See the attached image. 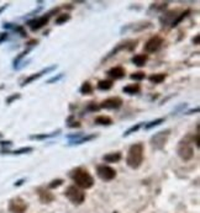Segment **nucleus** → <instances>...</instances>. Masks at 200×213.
<instances>
[{
  "label": "nucleus",
  "mask_w": 200,
  "mask_h": 213,
  "mask_svg": "<svg viewBox=\"0 0 200 213\" xmlns=\"http://www.w3.org/2000/svg\"><path fill=\"white\" fill-rule=\"evenodd\" d=\"M145 147L142 143H135L130 147L129 153L126 156V164L131 169H139L143 161Z\"/></svg>",
  "instance_id": "1"
},
{
  "label": "nucleus",
  "mask_w": 200,
  "mask_h": 213,
  "mask_svg": "<svg viewBox=\"0 0 200 213\" xmlns=\"http://www.w3.org/2000/svg\"><path fill=\"white\" fill-rule=\"evenodd\" d=\"M71 177L76 182V186L79 189L87 190V189L93 187V185H94L93 176L88 173L87 169H83V168H76L74 170H72Z\"/></svg>",
  "instance_id": "2"
},
{
  "label": "nucleus",
  "mask_w": 200,
  "mask_h": 213,
  "mask_svg": "<svg viewBox=\"0 0 200 213\" xmlns=\"http://www.w3.org/2000/svg\"><path fill=\"white\" fill-rule=\"evenodd\" d=\"M66 197L72 202V203H74V205H82L83 202H84V200H85V194L83 192V190L79 189V187H77L76 185H71V186H68L67 187V190H66Z\"/></svg>",
  "instance_id": "3"
},
{
  "label": "nucleus",
  "mask_w": 200,
  "mask_h": 213,
  "mask_svg": "<svg viewBox=\"0 0 200 213\" xmlns=\"http://www.w3.org/2000/svg\"><path fill=\"white\" fill-rule=\"evenodd\" d=\"M169 133H171V129H166V131H161L158 133L153 134L151 137V147L153 149H157V150H161L164 148L167 140H168V137H169Z\"/></svg>",
  "instance_id": "4"
},
{
  "label": "nucleus",
  "mask_w": 200,
  "mask_h": 213,
  "mask_svg": "<svg viewBox=\"0 0 200 213\" xmlns=\"http://www.w3.org/2000/svg\"><path fill=\"white\" fill-rule=\"evenodd\" d=\"M97 174L103 181H111L116 177V170L109 165L101 164V165H98L97 168Z\"/></svg>",
  "instance_id": "5"
},
{
  "label": "nucleus",
  "mask_w": 200,
  "mask_h": 213,
  "mask_svg": "<svg viewBox=\"0 0 200 213\" xmlns=\"http://www.w3.org/2000/svg\"><path fill=\"white\" fill-rule=\"evenodd\" d=\"M177 152H178V155L183 160H185V161L190 160L194 156V149H193L192 144L189 142H187V140H182L180 142Z\"/></svg>",
  "instance_id": "6"
},
{
  "label": "nucleus",
  "mask_w": 200,
  "mask_h": 213,
  "mask_svg": "<svg viewBox=\"0 0 200 213\" xmlns=\"http://www.w3.org/2000/svg\"><path fill=\"white\" fill-rule=\"evenodd\" d=\"M51 15H52V13L50 11L48 14H46V15H43V16H40V18L30 20V21L27 22V26H29L32 31H37V30H40V28H42L43 26H46V25L48 23Z\"/></svg>",
  "instance_id": "7"
},
{
  "label": "nucleus",
  "mask_w": 200,
  "mask_h": 213,
  "mask_svg": "<svg viewBox=\"0 0 200 213\" xmlns=\"http://www.w3.org/2000/svg\"><path fill=\"white\" fill-rule=\"evenodd\" d=\"M162 44H163V38L161 36H153L146 42L143 48H145V52L147 53H155L162 47Z\"/></svg>",
  "instance_id": "8"
},
{
  "label": "nucleus",
  "mask_w": 200,
  "mask_h": 213,
  "mask_svg": "<svg viewBox=\"0 0 200 213\" xmlns=\"http://www.w3.org/2000/svg\"><path fill=\"white\" fill-rule=\"evenodd\" d=\"M27 210V205L26 202L20 198V197H15L13 200H10L9 202V211L11 213H24Z\"/></svg>",
  "instance_id": "9"
},
{
  "label": "nucleus",
  "mask_w": 200,
  "mask_h": 213,
  "mask_svg": "<svg viewBox=\"0 0 200 213\" xmlns=\"http://www.w3.org/2000/svg\"><path fill=\"white\" fill-rule=\"evenodd\" d=\"M122 99L115 96V97H109L106 100H104L100 104V109H105V110H119L122 106Z\"/></svg>",
  "instance_id": "10"
},
{
  "label": "nucleus",
  "mask_w": 200,
  "mask_h": 213,
  "mask_svg": "<svg viewBox=\"0 0 200 213\" xmlns=\"http://www.w3.org/2000/svg\"><path fill=\"white\" fill-rule=\"evenodd\" d=\"M56 68H57V65H56V64H53V65H51V67H48V68H45V69H42L41 72L36 73V74H32V75H30V77L26 78V79L22 81L21 86H25V85H27V84H30V83H32V81H35V80H37V79H40V78L43 77L45 74H47V73H51L52 70H55Z\"/></svg>",
  "instance_id": "11"
},
{
  "label": "nucleus",
  "mask_w": 200,
  "mask_h": 213,
  "mask_svg": "<svg viewBox=\"0 0 200 213\" xmlns=\"http://www.w3.org/2000/svg\"><path fill=\"white\" fill-rule=\"evenodd\" d=\"M125 74H126V70H125V68H122V67H113L111 69H109L108 70V75L111 78V79H115V80H120L122 78L125 77Z\"/></svg>",
  "instance_id": "12"
},
{
  "label": "nucleus",
  "mask_w": 200,
  "mask_h": 213,
  "mask_svg": "<svg viewBox=\"0 0 200 213\" xmlns=\"http://www.w3.org/2000/svg\"><path fill=\"white\" fill-rule=\"evenodd\" d=\"M39 192V197H40L41 202L42 203H48V202H52L55 200V196L52 192H50L48 190H45V189H39L37 190Z\"/></svg>",
  "instance_id": "13"
},
{
  "label": "nucleus",
  "mask_w": 200,
  "mask_h": 213,
  "mask_svg": "<svg viewBox=\"0 0 200 213\" xmlns=\"http://www.w3.org/2000/svg\"><path fill=\"white\" fill-rule=\"evenodd\" d=\"M122 155L120 152H115V153H109V154H105L103 156V160L106 161V163H118L120 161Z\"/></svg>",
  "instance_id": "14"
},
{
  "label": "nucleus",
  "mask_w": 200,
  "mask_h": 213,
  "mask_svg": "<svg viewBox=\"0 0 200 213\" xmlns=\"http://www.w3.org/2000/svg\"><path fill=\"white\" fill-rule=\"evenodd\" d=\"M141 90V86L139 84H130V85H126L122 88V91L125 94H129V95H135V94H139Z\"/></svg>",
  "instance_id": "15"
},
{
  "label": "nucleus",
  "mask_w": 200,
  "mask_h": 213,
  "mask_svg": "<svg viewBox=\"0 0 200 213\" xmlns=\"http://www.w3.org/2000/svg\"><path fill=\"white\" fill-rule=\"evenodd\" d=\"M147 60H148V56L147 54H136V56H134L131 58V62L135 65H137V67H143L147 63Z\"/></svg>",
  "instance_id": "16"
},
{
  "label": "nucleus",
  "mask_w": 200,
  "mask_h": 213,
  "mask_svg": "<svg viewBox=\"0 0 200 213\" xmlns=\"http://www.w3.org/2000/svg\"><path fill=\"white\" fill-rule=\"evenodd\" d=\"M97 138V134H89V136H83L76 139V140H69V145H79V144H83V143H87V142H90L93 139Z\"/></svg>",
  "instance_id": "17"
},
{
  "label": "nucleus",
  "mask_w": 200,
  "mask_h": 213,
  "mask_svg": "<svg viewBox=\"0 0 200 213\" xmlns=\"http://www.w3.org/2000/svg\"><path fill=\"white\" fill-rule=\"evenodd\" d=\"M166 78H167V75H166L164 73H157V74L150 75V77H148V80H150L151 83H153V84H161V83H163V81L166 80Z\"/></svg>",
  "instance_id": "18"
},
{
  "label": "nucleus",
  "mask_w": 200,
  "mask_h": 213,
  "mask_svg": "<svg viewBox=\"0 0 200 213\" xmlns=\"http://www.w3.org/2000/svg\"><path fill=\"white\" fill-rule=\"evenodd\" d=\"M114 86L113 80H100L98 83V89L101 91H108Z\"/></svg>",
  "instance_id": "19"
},
{
  "label": "nucleus",
  "mask_w": 200,
  "mask_h": 213,
  "mask_svg": "<svg viewBox=\"0 0 200 213\" xmlns=\"http://www.w3.org/2000/svg\"><path fill=\"white\" fill-rule=\"evenodd\" d=\"M95 123L100 126H110L113 124V119L109 116H98L95 118Z\"/></svg>",
  "instance_id": "20"
},
{
  "label": "nucleus",
  "mask_w": 200,
  "mask_h": 213,
  "mask_svg": "<svg viewBox=\"0 0 200 213\" xmlns=\"http://www.w3.org/2000/svg\"><path fill=\"white\" fill-rule=\"evenodd\" d=\"M189 14H190V10H185V11H183L179 16H177V19H174L173 21H172V23H171V27H177L180 22H182L183 20H184L185 18H187V16H188V15H189Z\"/></svg>",
  "instance_id": "21"
},
{
  "label": "nucleus",
  "mask_w": 200,
  "mask_h": 213,
  "mask_svg": "<svg viewBox=\"0 0 200 213\" xmlns=\"http://www.w3.org/2000/svg\"><path fill=\"white\" fill-rule=\"evenodd\" d=\"M60 132L61 129L53 132V133H50V134H46V133H42V134H32V136H30V139H37V140H40V139H47V138H52V137L58 136Z\"/></svg>",
  "instance_id": "22"
},
{
  "label": "nucleus",
  "mask_w": 200,
  "mask_h": 213,
  "mask_svg": "<svg viewBox=\"0 0 200 213\" xmlns=\"http://www.w3.org/2000/svg\"><path fill=\"white\" fill-rule=\"evenodd\" d=\"M79 93L83 94V95H89V94H92V93H93V85H92L89 81L83 83V85L80 86L79 89Z\"/></svg>",
  "instance_id": "23"
},
{
  "label": "nucleus",
  "mask_w": 200,
  "mask_h": 213,
  "mask_svg": "<svg viewBox=\"0 0 200 213\" xmlns=\"http://www.w3.org/2000/svg\"><path fill=\"white\" fill-rule=\"evenodd\" d=\"M34 150L32 147H24L20 149H16V150H13V152H8L5 154H14V155H20V154H26V153H31Z\"/></svg>",
  "instance_id": "24"
},
{
  "label": "nucleus",
  "mask_w": 200,
  "mask_h": 213,
  "mask_svg": "<svg viewBox=\"0 0 200 213\" xmlns=\"http://www.w3.org/2000/svg\"><path fill=\"white\" fill-rule=\"evenodd\" d=\"M164 121H166V118H157V119L151 121V122H148L147 124H145V128H146V129H151V128H153V127H157V126L162 124Z\"/></svg>",
  "instance_id": "25"
},
{
  "label": "nucleus",
  "mask_w": 200,
  "mask_h": 213,
  "mask_svg": "<svg viewBox=\"0 0 200 213\" xmlns=\"http://www.w3.org/2000/svg\"><path fill=\"white\" fill-rule=\"evenodd\" d=\"M141 126H142V123H137V124H135V126L130 127L129 129H126V131L124 132L122 137H127V136H130L131 133H135V132H137V131H139V129L141 128Z\"/></svg>",
  "instance_id": "26"
},
{
  "label": "nucleus",
  "mask_w": 200,
  "mask_h": 213,
  "mask_svg": "<svg viewBox=\"0 0 200 213\" xmlns=\"http://www.w3.org/2000/svg\"><path fill=\"white\" fill-rule=\"evenodd\" d=\"M69 20H71V15L69 14H61V15H58V18L56 19V23L57 25H62V23H66Z\"/></svg>",
  "instance_id": "27"
},
{
  "label": "nucleus",
  "mask_w": 200,
  "mask_h": 213,
  "mask_svg": "<svg viewBox=\"0 0 200 213\" xmlns=\"http://www.w3.org/2000/svg\"><path fill=\"white\" fill-rule=\"evenodd\" d=\"M130 78H131L132 80H135V81H141V80H143V79L146 78V74H145V72H137V73L131 74Z\"/></svg>",
  "instance_id": "28"
},
{
  "label": "nucleus",
  "mask_w": 200,
  "mask_h": 213,
  "mask_svg": "<svg viewBox=\"0 0 200 213\" xmlns=\"http://www.w3.org/2000/svg\"><path fill=\"white\" fill-rule=\"evenodd\" d=\"M61 185H63V180H62V179H56V180H53V181L50 182L48 187H50V189H57V187H60Z\"/></svg>",
  "instance_id": "29"
},
{
  "label": "nucleus",
  "mask_w": 200,
  "mask_h": 213,
  "mask_svg": "<svg viewBox=\"0 0 200 213\" xmlns=\"http://www.w3.org/2000/svg\"><path fill=\"white\" fill-rule=\"evenodd\" d=\"M100 106L99 105H97L95 102H89L88 104V106H87V111H89V112H95V111H99Z\"/></svg>",
  "instance_id": "30"
},
{
  "label": "nucleus",
  "mask_w": 200,
  "mask_h": 213,
  "mask_svg": "<svg viewBox=\"0 0 200 213\" xmlns=\"http://www.w3.org/2000/svg\"><path fill=\"white\" fill-rule=\"evenodd\" d=\"M29 52H30V48H27L26 51H24V52H21L20 54H19V57H16V58H15V60H14V65L16 67V64H18V63L20 62L21 59L24 58V57H25V56H26V54L29 53Z\"/></svg>",
  "instance_id": "31"
},
{
  "label": "nucleus",
  "mask_w": 200,
  "mask_h": 213,
  "mask_svg": "<svg viewBox=\"0 0 200 213\" xmlns=\"http://www.w3.org/2000/svg\"><path fill=\"white\" fill-rule=\"evenodd\" d=\"M63 77H64V74H63V73H60L57 77H52L51 79H48V80H47V84H51V83H57V81H60V80Z\"/></svg>",
  "instance_id": "32"
},
{
  "label": "nucleus",
  "mask_w": 200,
  "mask_h": 213,
  "mask_svg": "<svg viewBox=\"0 0 200 213\" xmlns=\"http://www.w3.org/2000/svg\"><path fill=\"white\" fill-rule=\"evenodd\" d=\"M18 99H20V94H14V95H11V96H9L6 99V104H13Z\"/></svg>",
  "instance_id": "33"
},
{
  "label": "nucleus",
  "mask_w": 200,
  "mask_h": 213,
  "mask_svg": "<svg viewBox=\"0 0 200 213\" xmlns=\"http://www.w3.org/2000/svg\"><path fill=\"white\" fill-rule=\"evenodd\" d=\"M6 38H8V33H6V32H1V33H0V43H3L4 41H6Z\"/></svg>",
  "instance_id": "34"
},
{
  "label": "nucleus",
  "mask_w": 200,
  "mask_h": 213,
  "mask_svg": "<svg viewBox=\"0 0 200 213\" xmlns=\"http://www.w3.org/2000/svg\"><path fill=\"white\" fill-rule=\"evenodd\" d=\"M25 181H26V179H20V180H18V181L14 184V186H15V187H19V186H21Z\"/></svg>",
  "instance_id": "35"
},
{
  "label": "nucleus",
  "mask_w": 200,
  "mask_h": 213,
  "mask_svg": "<svg viewBox=\"0 0 200 213\" xmlns=\"http://www.w3.org/2000/svg\"><path fill=\"white\" fill-rule=\"evenodd\" d=\"M11 144H13V143H11L10 140H6V142H5V140H1V142H0V145H3V147H5V145H11Z\"/></svg>",
  "instance_id": "36"
},
{
  "label": "nucleus",
  "mask_w": 200,
  "mask_h": 213,
  "mask_svg": "<svg viewBox=\"0 0 200 213\" xmlns=\"http://www.w3.org/2000/svg\"><path fill=\"white\" fill-rule=\"evenodd\" d=\"M68 126L69 127H80V123L79 122H73V123H69Z\"/></svg>",
  "instance_id": "37"
},
{
  "label": "nucleus",
  "mask_w": 200,
  "mask_h": 213,
  "mask_svg": "<svg viewBox=\"0 0 200 213\" xmlns=\"http://www.w3.org/2000/svg\"><path fill=\"white\" fill-rule=\"evenodd\" d=\"M198 111H199V109L197 107V109H194V110H190V111H188V112H187V115H192L193 112H198Z\"/></svg>",
  "instance_id": "38"
},
{
  "label": "nucleus",
  "mask_w": 200,
  "mask_h": 213,
  "mask_svg": "<svg viewBox=\"0 0 200 213\" xmlns=\"http://www.w3.org/2000/svg\"><path fill=\"white\" fill-rule=\"evenodd\" d=\"M193 42H194V44H199V35H197V37L193 39Z\"/></svg>",
  "instance_id": "39"
},
{
  "label": "nucleus",
  "mask_w": 200,
  "mask_h": 213,
  "mask_svg": "<svg viewBox=\"0 0 200 213\" xmlns=\"http://www.w3.org/2000/svg\"><path fill=\"white\" fill-rule=\"evenodd\" d=\"M6 8H8V4H6V5H4V6H1V8H0V14H1V13H3V11L6 9Z\"/></svg>",
  "instance_id": "40"
},
{
  "label": "nucleus",
  "mask_w": 200,
  "mask_h": 213,
  "mask_svg": "<svg viewBox=\"0 0 200 213\" xmlns=\"http://www.w3.org/2000/svg\"><path fill=\"white\" fill-rule=\"evenodd\" d=\"M0 137H1V134H0Z\"/></svg>",
  "instance_id": "41"
}]
</instances>
